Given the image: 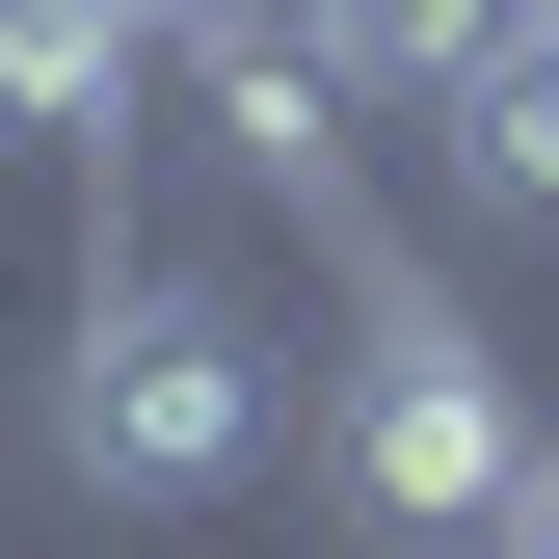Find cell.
<instances>
[{"label":"cell","mask_w":559,"mask_h":559,"mask_svg":"<svg viewBox=\"0 0 559 559\" xmlns=\"http://www.w3.org/2000/svg\"><path fill=\"white\" fill-rule=\"evenodd\" d=\"M266 427H294V373H266V320L214 294V266H107L81 373H53V453H81L107 507H240Z\"/></svg>","instance_id":"obj_1"},{"label":"cell","mask_w":559,"mask_h":559,"mask_svg":"<svg viewBox=\"0 0 559 559\" xmlns=\"http://www.w3.org/2000/svg\"><path fill=\"white\" fill-rule=\"evenodd\" d=\"M346 479H373V533H400V559H507V507H533V400L479 373V320H453V294H373Z\"/></svg>","instance_id":"obj_2"},{"label":"cell","mask_w":559,"mask_h":559,"mask_svg":"<svg viewBox=\"0 0 559 559\" xmlns=\"http://www.w3.org/2000/svg\"><path fill=\"white\" fill-rule=\"evenodd\" d=\"M427 133H453V214H533L559 240V0H479L453 81H427Z\"/></svg>","instance_id":"obj_3"},{"label":"cell","mask_w":559,"mask_h":559,"mask_svg":"<svg viewBox=\"0 0 559 559\" xmlns=\"http://www.w3.org/2000/svg\"><path fill=\"white\" fill-rule=\"evenodd\" d=\"M507 559H559V453H533V507H507Z\"/></svg>","instance_id":"obj_4"}]
</instances>
